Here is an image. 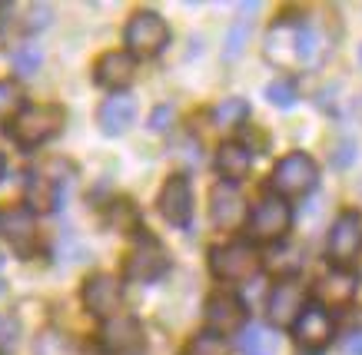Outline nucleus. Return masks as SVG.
<instances>
[{"label": "nucleus", "mask_w": 362, "mask_h": 355, "mask_svg": "<svg viewBox=\"0 0 362 355\" xmlns=\"http://www.w3.org/2000/svg\"><path fill=\"white\" fill-rule=\"evenodd\" d=\"M23 113V90L11 80H0V123L4 120H17Z\"/></svg>", "instance_id": "393cba45"}, {"label": "nucleus", "mask_w": 362, "mask_h": 355, "mask_svg": "<svg viewBox=\"0 0 362 355\" xmlns=\"http://www.w3.org/2000/svg\"><path fill=\"white\" fill-rule=\"evenodd\" d=\"M362 249V219L359 212H339L329 229V259L336 269H349Z\"/></svg>", "instance_id": "0eeeda50"}, {"label": "nucleus", "mask_w": 362, "mask_h": 355, "mask_svg": "<svg viewBox=\"0 0 362 355\" xmlns=\"http://www.w3.org/2000/svg\"><path fill=\"white\" fill-rule=\"evenodd\" d=\"M100 342L113 355H136L146 345V335H143V325L133 315H113L100 329Z\"/></svg>", "instance_id": "9d476101"}, {"label": "nucleus", "mask_w": 362, "mask_h": 355, "mask_svg": "<svg viewBox=\"0 0 362 355\" xmlns=\"http://www.w3.org/2000/svg\"><path fill=\"white\" fill-rule=\"evenodd\" d=\"M107 219H110V226L120 229V233H136V229H140V212H136V206H133L130 200H113Z\"/></svg>", "instance_id": "b1692460"}, {"label": "nucleus", "mask_w": 362, "mask_h": 355, "mask_svg": "<svg viewBox=\"0 0 362 355\" xmlns=\"http://www.w3.org/2000/svg\"><path fill=\"white\" fill-rule=\"evenodd\" d=\"M93 77H97L100 87H110L113 93H123V87L133 83V77H136V60H133V54L110 50V54H103L97 60Z\"/></svg>", "instance_id": "f3484780"}, {"label": "nucleus", "mask_w": 362, "mask_h": 355, "mask_svg": "<svg viewBox=\"0 0 362 355\" xmlns=\"http://www.w3.org/2000/svg\"><path fill=\"white\" fill-rule=\"evenodd\" d=\"M342 352H346V355H362V329H352V332L346 335Z\"/></svg>", "instance_id": "473e14b6"}, {"label": "nucleus", "mask_w": 362, "mask_h": 355, "mask_svg": "<svg viewBox=\"0 0 362 355\" xmlns=\"http://www.w3.org/2000/svg\"><path fill=\"white\" fill-rule=\"evenodd\" d=\"M319 50V34L303 23H276L266 34V60H273L276 67H299L309 64Z\"/></svg>", "instance_id": "f257e3e1"}, {"label": "nucleus", "mask_w": 362, "mask_h": 355, "mask_svg": "<svg viewBox=\"0 0 362 355\" xmlns=\"http://www.w3.org/2000/svg\"><path fill=\"white\" fill-rule=\"evenodd\" d=\"M166 269H170V255L153 236H143L127 259V279L130 282H156V279L166 276Z\"/></svg>", "instance_id": "6e6552de"}, {"label": "nucleus", "mask_w": 362, "mask_h": 355, "mask_svg": "<svg viewBox=\"0 0 362 355\" xmlns=\"http://www.w3.org/2000/svg\"><path fill=\"white\" fill-rule=\"evenodd\" d=\"M293 222V210L283 196H263V200L252 206L250 219H246V229H250L252 239H263V243H276L283 239L286 229Z\"/></svg>", "instance_id": "39448f33"}, {"label": "nucleus", "mask_w": 362, "mask_h": 355, "mask_svg": "<svg viewBox=\"0 0 362 355\" xmlns=\"http://www.w3.org/2000/svg\"><path fill=\"white\" fill-rule=\"evenodd\" d=\"M266 309H269L273 325H296V319L306 309V292L296 279H279L266 299Z\"/></svg>", "instance_id": "1a4fd4ad"}, {"label": "nucleus", "mask_w": 362, "mask_h": 355, "mask_svg": "<svg viewBox=\"0 0 362 355\" xmlns=\"http://www.w3.org/2000/svg\"><path fill=\"white\" fill-rule=\"evenodd\" d=\"M123 302V286L113 276H93L83 282V306L97 319H113Z\"/></svg>", "instance_id": "2eb2a0df"}, {"label": "nucleus", "mask_w": 362, "mask_h": 355, "mask_svg": "<svg viewBox=\"0 0 362 355\" xmlns=\"http://www.w3.org/2000/svg\"><path fill=\"white\" fill-rule=\"evenodd\" d=\"M160 212L170 226H189V216H193V189H189V179L183 173H176L163 183L160 189Z\"/></svg>", "instance_id": "9b49d317"}, {"label": "nucleus", "mask_w": 362, "mask_h": 355, "mask_svg": "<svg viewBox=\"0 0 362 355\" xmlns=\"http://www.w3.org/2000/svg\"><path fill=\"white\" fill-rule=\"evenodd\" d=\"M13 332H17V325H13L11 319H0V345H11L13 339H17Z\"/></svg>", "instance_id": "72a5a7b5"}, {"label": "nucleus", "mask_w": 362, "mask_h": 355, "mask_svg": "<svg viewBox=\"0 0 362 355\" xmlns=\"http://www.w3.org/2000/svg\"><path fill=\"white\" fill-rule=\"evenodd\" d=\"M240 11L243 13H256V11H259V4H256V0H250V4H240Z\"/></svg>", "instance_id": "f704fd0d"}, {"label": "nucleus", "mask_w": 362, "mask_h": 355, "mask_svg": "<svg viewBox=\"0 0 362 355\" xmlns=\"http://www.w3.org/2000/svg\"><path fill=\"white\" fill-rule=\"evenodd\" d=\"M230 352V345H226V335L220 332H199L193 342L187 345V352L183 355H226Z\"/></svg>", "instance_id": "bb28decb"}, {"label": "nucleus", "mask_w": 362, "mask_h": 355, "mask_svg": "<svg viewBox=\"0 0 362 355\" xmlns=\"http://www.w3.org/2000/svg\"><path fill=\"white\" fill-rule=\"evenodd\" d=\"M356 156H359V146L352 143V140H342V143H336V150H332V167H352L356 163Z\"/></svg>", "instance_id": "c756f323"}, {"label": "nucleus", "mask_w": 362, "mask_h": 355, "mask_svg": "<svg viewBox=\"0 0 362 355\" xmlns=\"http://www.w3.org/2000/svg\"><path fill=\"white\" fill-rule=\"evenodd\" d=\"M359 56H362V50H359Z\"/></svg>", "instance_id": "e433bc0d"}, {"label": "nucleus", "mask_w": 362, "mask_h": 355, "mask_svg": "<svg viewBox=\"0 0 362 355\" xmlns=\"http://www.w3.org/2000/svg\"><path fill=\"white\" fill-rule=\"evenodd\" d=\"M170 120H173V107H156L153 113H150V130H156V133H160V130H166V126H170Z\"/></svg>", "instance_id": "7c9ffc66"}, {"label": "nucleus", "mask_w": 362, "mask_h": 355, "mask_svg": "<svg viewBox=\"0 0 362 355\" xmlns=\"http://www.w3.org/2000/svg\"><path fill=\"white\" fill-rule=\"evenodd\" d=\"M250 116V103L243 100V97H230V100H223L216 110H213V123L223 126V130H233V126H240L246 123Z\"/></svg>", "instance_id": "5701e85b"}, {"label": "nucleus", "mask_w": 362, "mask_h": 355, "mask_svg": "<svg viewBox=\"0 0 362 355\" xmlns=\"http://www.w3.org/2000/svg\"><path fill=\"white\" fill-rule=\"evenodd\" d=\"M252 167V153L243 143H223L216 153V169L226 183H240Z\"/></svg>", "instance_id": "aec40b11"}, {"label": "nucleus", "mask_w": 362, "mask_h": 355, "mask_svg": "<svg viewBox=\"0 0 362 355\" xmlns=\"http://www.w3.org/2000/svg\"><path fill=\"white\" fill-rule=\"evenodd\" d=\"M0 229H4L11 249L21 255V259H30V255L37 253V216H33V210H27V206L11 210L0 219Z\"/></svg>", "instance_id": "4468645a"}, {"label": "nucleus", "mask_w": 362, "mask_h": 355, "mask_svg": "<svg viewBox=\"0 0 362 355\" xmlns=\"http://www.w3.org/2000/svg\"><path fill=\"white\" fill-rule=\"evenodd\" d=\"M97 120H100V130L107 136H123L130 130V123L136 120V100L130 93H113V97L103 100Z\"/></svg>", "instance_id": "a211bd4d"}, {"label": "nucleus", "mask_w": 362, "mask_h": 355, "mask_svg": "<svg viewBox=\"0 0 362 355\" xmlns=\"http://www.w3.org/2000/svg\"><path fill=\"white\" fill-rule=\"evenodd\" d=\"M11 60H13V70H17L21 77H33V73L40 70V64H44V54H40L37 44H21L11 54Z\"/></svg>", "instance_id": "a878e982"}, {"label": "nucleus", "mask_w": 362, "mask_h": 355, "mask_svg": "<svg viewBox=\"0 0 362 355\" xmlns=\"http://www.w3.org/2000/svg\"><path fill=\"white\" fill-rule=\"evenodd\" d=\"M266 100L279 107V110H289L293 103H296V87L289 83V80H273L269 87H266Z\"/></svg>", "instance_id": "c85d7f7f"}, {"label": "nucleus", "mask_w": 362, "mask_h": 355, "mask_svg": "<svg viewBox=\"0 0 362 355\" xmlns=\"http://www.w3.org/2000/svg\"><path fill=\"white\" fill-rule=\"evenodd\" d=\"M206 325L209 332H236L243 329V322H246V306H243L240 296H233V292H213L206 299Z\"/></svg>", "instance_id": "ddd939ff"}, {"label": "nucleus", "mask_w": 362, "mask_h": 355, "mask_svg": "<svg viewBox=\"0 0 362 355\" xmlns=\"http://www.w3.org/2000/svg\"><path fill=\"white\" fill-rule=\"evenodd\" d=\"M263 266L269 269V272H276L279 279H296V272L303 269V253H299L296 246L279 243V246H273V249L266 253Z\"/></svg>", "instance_id": "412c9836"}, {"label": "nucleus", "mask_w": 362, "mask_h": 355, "mask_svg": "<svg viewBox=\"0 0 362 355\" xmlns=\"http://www.w3.org/2000/svg\"><path fill=\"white\" fill-rule=\"evenodd\" d=\"M240 352L243 355H276L279 352V339L266 325H246L240 335Z\"/></svg>", "instance_id": "4be33fe9"}, {"label": "nucleus", "mask_w": 362, "mask_h": 355, "mask_svg": "<svg viewBox=\"0 0 362 355\" xmlns=\"http://www.w3.org/2000/svg\"><path fill=\"white\" fill-rule=\"evenodd\" d=\"M293 335L303 349H322L332 339V315L322 306H306L293 325Z\"/></svg>", "instance_id": "dca6fc26"}, {"label": "nucleus", "mask_w": 362, "mask_h": 355, "mask_svg": "<svg viewBox=\"0 0 362 355\" xmlns=\"http://www.w3.org/2000/svg\"><path fill=\"white\" fill-rule=\"evenodd\" d=\"M209 219H213L216 229H236V226L250 219L246 203H243V196L236 193L233 183H216L213 186V193H209Z\"/></svg>", "instance_id": "f8f14e48"}, {"label": "nucleus", "mask_w": 362, "mask_h": 355, "mask_svg": "<svg viewBox=\"0 0 362 355\" xmlns=\"http://www.w3.org/2000/svg\"><path fill=\"white\" fill-rule=\"evenodd\" d=\"M356 292H359V276L352 269H332L316 289L322 306H349L356 299Z\"/></svg>", "instance_id": "6ab92c4d"}, {"label": "nucleus", "mask_w": 362, "mask_h": 355, "mask_svg": "<svg viewBox=\"0 0 362 355\" xmlns=\"http://www.w3.org/2000/svg\"><path fill=\"white\" fill-rule=\"evenodd\" d=\"M4 167H7V160H4V156H0V176H4Z\"/></svg>", "instance_id": "c9c22d12"}, {"label": "nucleus", "mask_w": 362, "mask_h": 355, "mask_svg": "<svg viewBox=\"0 0 362 355\" xmlns=\"http://www.w3.org/2000/svg\"><path fill=\"white\" fill-rule=\"evenodd\" d=\"M123 40H127V50L133 56H156L170 44V27L160 13L153 11H140L133 13L127 30H123Z\"/></svg>", "instance_id": "20e7f679"}, {"label": "nucleus", "mask_w": 362, "mask_h": 355, "mask_svg": "<svg viewBox=\"0 0 362 355\" xmlns=\"http://www.w3.org/2000/svg\"><path fill=\"white\" fill-rule=\"evenodd\" d=\"M246 44H250V20H236L230 27L226 40H223V56H226V60H236V56L246 50Z\"/></svg>", "instance_id": "cd10ccee"}, {"label": "nucleus", "mask_w": 362, "mask_h": 355, "mask_svg": "<svg viewBox=\"0 0 362 355\" xmlns=\"http://www.w3.org/2000/svg\"><path fill=\"white\" fill-rule=\"evenodd\" d=\"M209 269L216 279H226V282H243V279H252L259 269H263V255L256 253L250 243H230V246H216L209 253Z\"/></svg>", "instance_id": "7ed1b4c3"}, {"label": "nucleus", "mask_w": 362, "mask_h": 355, "mask_svg": "<svg viewBox=\"0 0 362 355\" xmlns=\"http://www.w3.org/2000/svg\"><path fill=\"white\" fill-rule=\"evenodd\" d=\"M64 120L66 113L64 107H54V103H47V107H30V110H23L11 126V136L23 150H33V146L47 143L50 136H57L64 130Z\"/></svg>", "instance_id": "f03ea898"}, {"label": "nucleus", "mask_w": 362, "mask_h": 355, "mask_svg": "<svg viewBox=\"0 0 362 355\" xmlns=\"http://www.w3.org/2000/svg\"><path fill=\"white\" fill-rule=\"evenodd\" d=\"M50 7H47V4H33L30 7V27H47V23H50Z\"/></svg>", "instance_id": "2f4dec72"}, {"label": "nucleus", "mask_w": 362, "mask_h": 355, "mask_svg": "<svg viewBox=\"0 0 362 355\" xmlns=\"http://www.w3.org/2000/svg\"><path fill=\"white\" fill-rule=\"evenodd\" d=\"M316 183H319V169L306 153L283 156L273 169V189L279 196H306Z\"/></svg>", "instance_id": "423d86ee"}]
</instances>
